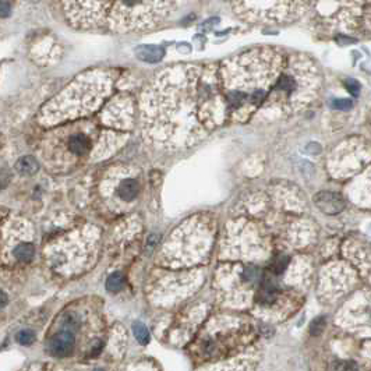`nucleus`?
I'll return each instance as SVG.
<instances>
[{
	"label": "nucleus",
	"mask_w": 371,
	"mask_h": 371,
	"mask_svg": "<svg viewBox=\"0 0 371 371\" xmlns=\"http://www.w3.org/2000/svg\"><path fill=\"white\" fill-rule=\"evenodd\" d=\"M330 371H359V367L352 360H339L332 363Z\"/></svg>",
	"instance_id": "15"
},
{
	"label": "nucleus",
	"mask_w": 371,
	"mask_h": 371,
	"mask_svg": "<svg viewBox=\"0 0 371 371\" xmlns=\"http://www.w3.org/2000/svg\"><path fill=\"white\" fill-rule=\"evenodd\" d=\"M124 285V276L122 272H115L106 279V289L110 292H119Z\"/></svg>",
	"instance_id": "14"
},
{
	"label": "nucleus",
	"mask_w": 371,
	"mask_h": 371,
	"mask_svg": "<svg viewBox=\"0 0 371 371\" xmlns=\"http://www.w3.org/2000/svg\"><path fill=\"white\" fill-rule=\"evenodd\" d=\"M97 371H101V370H97Z\"/></svg>",
	"instance_id": "26"
},
{
	"label": "nucleus",
	"mask_w": 371,
	"mask_h": 371,
	"mask_svg": "<svg viewBox=\"0 0 371 371\" xmlns=\"http://www.w3.org/2000/svg\"><path fill=\"white\" fill-rule=\"evenodd\" d=\"M325 324H327V319L325 317H317V318L314 319L313 322H311V327H310V334L314 335V337H318L322 334V331L325 330Z\"/></svg>",
	"instance_id": "17"
},
{
	"label": "nucleus",
	"mask_w": 371,
	"mask_h": 371,
	"mask_svg": "<svg viewBox=\"0 0 371 371\" xmlns=\"http://www.w3.org/2000/svg\"><path fill=\"white\" fill-rule=\"evenodd\" d=\"M314 204L327 215H337L345 208V200L341 194L334 192H319L314 197Z\"/></svg>",
	"instance_id": "8"
},
{
	"label": "nucleus",
	"mask_w": 371,
	"mask_h": 371,
	"mask_svg": "<svg viewBox=\"0 0 371 371\" xmlns=\"http://www.w3.org/2000/svg\"><path fill=\"white\" fill-rule=\"evenodd\" d=\"M227 122H276L299 113L317 98L321 74L302 53L254 48L219 66Z\"/></svg>",
	"instance_id": "1"
},
{
	"label": "nucleus",
	"mask_w": 371,
	"mask_h": 371,
	"mask_svg": "<svg viewBox=\"0 0 371 371\" xmlns=\"http://www.w3.org/2000/svg\"><path fill=\"white\" fill-rule=\"evenodd\" d=\"M39 168V165L36 162V159L34 157H23L20 158L16 163V170L20 174L24 176H29V174H34Z\"/></svg>",
	"instance_id": "12"
},
{
	"label": "nucleus",
	"mask_w": 371,
	"mask_h": 371,
	"mask_svg": "<svg viewBox=\"0 0 371 371\" xmlns=\"http://www.w3.org/2000/svg\"><path fill=\"white\" fill-rule=\"evenodd\" d=\"M7 304V296L5 292H2V307H5Z\"/></svg>",
	"instance_id": "24"
},
{
	"label": "nucleus",
	"mask_w": 371,
	"mask_h": 371,
	"mask_svg": "<svg viewBox=\"0 0 371 371\" xmlns=\"http://www.w3.org/2000/svg\"><path fill=\"white\" fill-rule=\"evenodd\" d=\"M174 0H115L108 31L116 34L137 32L157 27L168 17Z\"/></svg>",
	"instance_id": "5"
},
{
	"label": "nucleus",
	"mask_w": 371,
	"mask_h": 371,
	"mask_svg": "<svg viewBox=\"0 0 371 371\" xmlns=\"http://www.w3.org/2000/svg\"><path fill=\"white\" fill-rule=\"evenodd\" d=\"M135 55H137V58L144 60V62L157 63L163 58V49L161 47H155V45H147V47L137 48Z\"/></svg>",
	"instance_id": "10"
},
{
	"label": "nucleus",
	"mask_w": 371,
	"mask_h": 371,
	"mask_svg": "<svg viewBox=\"0 0 371 371\" xmlns=\"http://www.w3.org/2000/svg\"><path fill=\"white\" fill-rule=\"evenodd\" d=\"M141 133L163 150L192 147L227 122L219 67L176 64L159 71L140 99Z\"/></svg>",
	"instance_id": "2"
},
{
	"label": "nucleus",
	"mask_w": 371,
	"mask_h": 371,
	"mask_svg": "<svg viewBox=\"0 0 371 371\" xmlns=\"http://www.w3.org/2000/svg\"><path fill=\"white\" fill-rule=\"evenodd\" d=\"M17 341H18V343L28 346V345H31V343L35 341V334L32 332V331H29V330L20 331V332L17 334Z\"/></svg>",
	"instance_id": "18"
},
{
	"label": "nucleus",
	"mask_w": 371,
	"mask_h": 371,
	"mask_svg": "<svg viewBox=\"0 0 371 371\" xmlns=\"http://www.w3.org/2000/svg\"><path fill=\"white\" fill-rule=\"evenodd\" d=\"M239 17L254 24H286L303 17L315 0H233Z\"/></svg>",
	"instance_id": "6"
},
{
	"label": "nucleus",
	"mask_w": 371,
	"mask_h": 371,
	"mask_svg": "<svg viewBox=\"0 0 371 371\" xmlns=\"http://www.w3.org/2000/svg\"><path fill=\"white\" fill-rule=\"evenodd\" d=\"M115 0H62L67 23L77 29H106Z\"/></svg>",
	"instance_id": "7"
},
{
	"label": "nucleus",
	"mask_w": 371,
	"mask_h": 371,
	"mask_svg": "<svg viewBox=\"0 0 371 371\" xmlns=\"http://www.w3.org/2000/svg\"><path fill=\"white\" fill-rule=\"evenodd\" d=\"M74 348V337L70 331H63L53 338L49 343V349L53 356L64 357L69 356Z\"/></svg>",
	"instance_id": "9"
},
{
	"label": "nucleus",
	"mask_w": 371,
	"mask_h": 371,
	"mask_svg": "<svg viewBox=\"0 0 371 371\" xmlns=\"http://www.w3.org/2000/svg\"><path fill=\"white\" fill-rule=\"evenodd\" d=\"M133 331H134V335L137 338V341H138L141 345H145V343H148L150 341V332L147 330V327L144 324H141V322H135L133 325Z\"/></svg>",
	"instance_id": "16"
},
{
	"label": "nucleus",
	"mask_w": 371,
	"mask_h": 371,
	"mask_svg": "<svg viewBox=\"0 0 371 371\" xmlns=\"http://www.w3.org/2000/svg\"><path fill=\"white\" fill-rule=\"evenodd\" d=\"M345 85H346L348 91L352 94L353 97H356V95L359 94L360 85H359V82H357V81H354V80H352V78H348V80L345 81Z\"/></svg>",
	"instance_id": "22"
},
{
	"label": "nucleus",
	"mask_w": 371,
	"mask_h": 371,
	"mask_svg": "<svg viewBox=\"0 0 371 371\" xmlns=\"http://www.w3.org/2000/svg\"><path fill=\"white\" fill-rule=\"evenodd\" d=\"M140 192L138 183L134 179H124L119 184L117 193H119V197L124 200V201H133L134 198L137 197V194Z\"/></svg>",
	"instance_id": "11"
},
{
	"label": "nucleus",
	"mask_w": 371,
	"mask_h": 371,
	"mask_svg": "<svg viewBox=\"0 0 371 371\" xmlns=\"http://www.w3.org/2000/svg\"><path fill=\"white\" fill-rule=\"evenodd\" d=\"M368 230H370V232H371V226H370V227H368Z\"/></svg>",
	"instance_id": "25"
},
{
	"label": "nucleus",
	"mask_w": 371,
	"mask_h": 371,
	"mask_svg": "<svg viewBox=\"0 0 371 371\" xmlns=\"http://www.w3.org/2000/svg\"><path fill=\"white\" fill-rule=\"evenodd\" d=\"M319 24L338 38L371 34V0H315Z\"/></svg>",
	"instance_id": "4"
},
{
	"label": "nucleus",
	"mask_w": 371,
	"mask_h": 371,
	"mask_svg": "<svg viewBox=\"0 0 371 371\" xmlns=\"http://www.w3.org/2000/svg\"><path fill=\"white\" fill-rule=\"evenodd\" d=\"M113 85L115 77L109 70L85 71L42 106L38 122L51 128L92 116L104 109Z\"/></svg>",
	"instance_id": "3"
},
{
	"label": "nucleus",
	"mask_w": 371,
	"mask_h": 371,
	"mask_svg": "<svg viewBox=\"0 0 371 371\" xmlns=\"http://www.w3.org/2000/svg\"><path fill=\"white\" fill-rule=\"evenodd\" d=\"M288 262H289V258H288V257L279 255V257H276V258L273 260L272 264H271V269H272L275 273H281L285 268H286Z\"/></svg>",
	"instance_id": "19"
},
{
	"label": "nucleus",
	"mask_w": 371,
	"mask_h": 371,
	"mask_svg": "<svg viewBox=\"0 0 371 371\" xmlns=\"http://www.w3.org/2000/svg\"><path fill=\"white\" fill-rule=\"evenodd\" d=\"M63 327H64V331H71L76 330L78 328V324H80V321L77 318L76 315H73V314H67V315H64L63 317Z\"/></svg>",
	"instance_id": "20"
},
{
	"label": "nucleus",
	"mask_w": 371,
	"mask_h": 371,
	"mask_svg": "<svg viewBox=\"0 0 371 371\" xmlns=\"http://www.w3.org/2000/svg\"><path fill=\"white\" fill-rule=\"evenodd\" d=\"M332 106L338 110H348L353 106V102L352 99H335Z\"/></svg>",
	"instance_id": "21"
},
{
	"label": "nucleus",
	"mask_w": 371,
	"mask_h": 371,
	"mask_svg": "<svg viewBox=\"0 0 371 371\" xmlns=\"http://www.w3.org/2000/svg\"><path fill=\"white\" fill-rule=\"evenodd\" d=\"M10 13V0H2V17H7Z\"/></svg>",
	"instance_id": "23"
},
{
	"label": "nucleus",
	"mask_w": 371,
	"mask_h": 371,
	"mask_svg": "<svg viewBox=\"0 0 371 371\" xmlns=\"http://www.w3.org/2000/svg\"><path fill=\"white\" fill-rule=\"evenodd\" d=\"M34 246L29 243H23L18 246L17 249L14 250V255L16 258L21 260V261H29L34 257Z\"/></svg>",
	"instance_id": "13"
}]
</instances>
